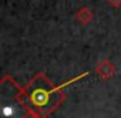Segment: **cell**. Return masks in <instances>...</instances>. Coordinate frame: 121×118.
<instances>
[{"mask_svg":"<svg viewBox=\"0 0 121 118\" xmlns=\"http://www.w3.org/2000/svg\"><path fill=\"white\" fill-rule=\"evenodd\" d=\"M30 95H31L33 104H36V107H39V108H44L51 104V94L47 91V88L44 85L33 88Z\"/></svg>","mask_w":121,"mask_h":118,"instance_id":"obj_1","label":"cell"}]
</instances>
